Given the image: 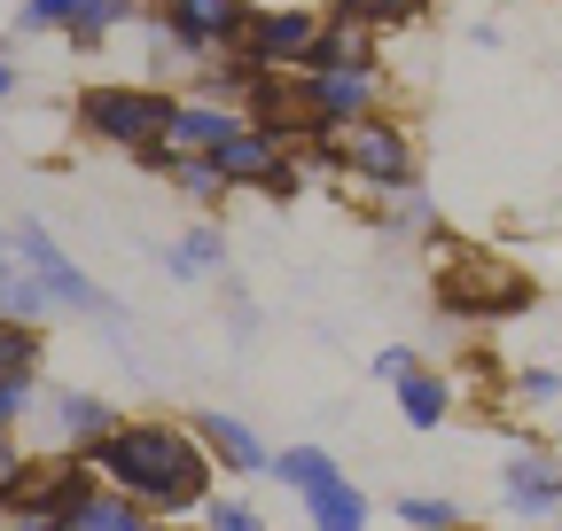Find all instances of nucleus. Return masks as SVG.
I'll return each instance as SVG.
<instances>
[{"mask_svg":"<svg viewBox=\"0 0 562 531\" xmlns=\"http://www.w3.org/2000/svg\"><path fill=\"white\" fill-rule=\"evenodd\" d=\"M94 477L149 500L157 523L172 516H195L211 493H220V461H211V445L195 438V422H172V415H125L110 438L87 445Z\"/></svg>","mask_w":562,"mask_h":531,"instance_id":"1","label":"nucleus"},{"mask_svg":"<svg viewBox=\"0 0 562 531\" xmlns=\"http://www.w3.org/2000/svg\"><path fill=\"white\" fill-rule=\"evenodd\" d=\"M297 157H313L321 172H336V180H351V188H406V180H422V142H414V125L406 117H391V110H375V117H351V125H336V133H321L313 149H297Z\"/></svg>","mask_w":562,"mask_h":531,"instance_id":"2","label":"nucleus"},{"mask_svg":"<svg viewBox=\"0 0 562 531\" xmlns=\"http://www.w3.org/2000/svg\"><path fill=\"white\" fill-rule=\"evenodd\" d=\"M165 117H172V87H140V79H94V87H79V102H70V125H79L87 142L117 149V157L157 149Z\"/></svg>","mask_w":562,"mask_h":531,"instance_id":"3","label":"nucleus"},{"mask_svg":"<svg viewBox=\"0 0 562 531\" xmlns=\"http://www.w3.org/2000/svg\"><path fill=\"white\" fill-rule=\"evenodd\" d=\"M524 305H531V274H516V258L446 242V274H438V313L446 320H508Z\"/></svg>","mask_w":562,"mask_h":531,"instance_id":"4","label":"nucleus"},{"mask_svg":"<svg viewBox=\"0 0 562 531\" xmlns=\"http://www.w3.org/2000/svg\"><path fill=\"white\" fill-rule=\"evenodd\" d=\"M16 227V242H24V258H32V274L47 282V297H55V313H79V320H94V328H110V337H125V305L87 274V266L79 258H70L63 242H55V227L47 219H9Z\"/></svg>","mask_w":562,"mask_h":531,"instance_id":"5","label":"nucleus"},{"mask_svg":"<svg viewBox=\"0 0 562 531\" xmlns=\"http://www.w3.org/2000/svg\"><path fill=\"white\" fill-rule=\"evenodd\" d=\"M328 9L321 0H250V24H243V55L258 71H305L313 47H321Z\"/></svg>","mask_w":562,"mask_h":531,"instance_id":"6","label":"nucleus"},{"mask_svg":"<svg viewBox=\"0 0 562 531\" xmlns=\"http://www.w3.org/2000/svg\"><path fill=\"white\" fill-rule=\"evenodd\" d=\"M211 165H220V180L235 188V195H273V204H290V195L305 188L297 180V149H281L266 125H235L220 149H211Z\"/></svg>","mask_w":562,"mask_h":531,"instance_id":"7","label":"nucleus"},{"mask_svg":"<svg viewBox=\"0 0 562 531\" xmlns=\"http://www.w3.org/2000/svg\"><path fill=\"white\" fill-rule=\"evenodd\" d=\"M149 24L165 32V47H172V55L211 63V55H235V47H243L250 0H157Z\"/></svg>","mask_w":562,"mask_h":531,"instance_id":"8","label":"nucleus"},{"mask_svg":"<svg viewBox=\"0 0 562 531\" xmlns=\"http://www.w3.org/2000/svg\"><path fill=\"white\" fill-rule=\"evenodd\" d=\"M297 94H305V117H313L321 133H336V125H351V117H375L383 94H391V79H383V71H344V63H305V71H297Z\"/></svg>","mask_w":562,"mask_h":531,"instance_id":"9","label":"nucleus"},{"mask_svg":"<svg viewBox=\"0 0 562 531\" xmlns=\"http://www.w3.org/2000/svg\"><path fill=\"white\" fill-rule=\"evenodd\" d=\"M501 508L516 523H554L562 516V453L554 445H508V461H501Z\"/></svg>","mask_w":562,"mask_h":531,"instance_id":"10","label":"nucleus"},{"mask_svg":"<svg viewBox=\"0 0 562 531\" xmlns=\"http://www.w3.org/2000/svg\"><path fill=\"white\" fill-rule=\"evenodd\" d=\"M40 407H47V438H55V453H87L94 438H110V430L125 422L110 398L87 391V383H55V391H40Z\"/></svg>","mask_w":562,"mask_h":531,"instance_id":"11","label":"nucleus"},{"mask_svg":"<svg viewBox=\"0 0 562 531\" xmlns=\"http://www.w3.org/2000/svg\"><path fill=\"white\" fill-rule=\"evenodd\" d=\"M375 235H383V242H422V250H446V227H438L430 188H422V180L383 188V195H375Z\"/></svg>","mask_w":562,"mask_h":531,"instance_id":"12","label":"nucleus"},{"mask_svg":"<svg viewBox=\"0 0 562 531\" xmlns=\"http://www.w3.org/2000/svg\"><path fill=\"white\" fill-rule=\"evenodd\" d=\"M0 320H32V328L55 320V297H47V282L32 274L16 227H0Z\"/></svg>","mask_w":562,"mask_h":531,"instance_id":"13","label":"nucleus"},{"mask_svg":"<svg viewBox=\"0 0 562 531\" xmlns=\"http://www.w3.org/2000/svg\"><path fill=\"white\" fill-rule=\"evenodd\" d=\"M195 438H203L211 461H220V470H235V477H266V461H273V445H266L243 415H220V407L195 415Z\"/></svg>","mask_w":562,"mask_h":531,"instance_id":"14","label":"nucleus"},{"mask_svg":"<svg viewBox=\"0 0 562 531\" xmlns=\"http://www.w3.org/2000/svg\"><path fill=\"white\" fill-rule=\"evenodd\" d=\"M391 398H398V422H406V430H446V422H453V375L422 368V360L391 383Z\"/></svg>","mask_w":562,"mask_h":531,"instance_id":"15","label":"nucleus"},{"mask_svg":"<svg viewBox=\"0 0 562 531\" xmlns=\"http://www.w3.org/2000/svg\"><path fill=\"white\" fill-rule=\"evenodd\" d=\"M243 125V110H220V102H195V94H172V117H165V149H220L227 133Z\"/></svg>","mask_w":562,"mask_h":531,"instance_id":"16","label":"nucleus"},{"mask_svg":"<svg viewBox=\"0 0 562 531\" xmlns=\"http://www.w3.org/2000/svg\"><path fill=\"white\" fill-rule=\"evenodd\" d=\"M258 79H266V71H258V63H250V55L235 47V55H211V63H195L180 94H195V102H220V110H243Z\"/></svg>","mask_w":562,"mask_h":531,"instance_id":"17","label":"nucleus"},{"mask_svg":"<svg viewBox=\"0 0 562 531\" xmlns=\"http://www.w3.org/2000/svg\"><path fill=\"white\" fill-rule=\"evenodd\" d=\"M63 531H157V508L133 500V493H117V485H94L79 508L63 516Z\"/></svg>","mask_w":562,"mask_h":531,"instance_id":"18","label":"nucleus"},{"mask_svg":"<svg viewBox=\"0 0 562 531\" xmlns=\"http://www.w3.org/2000/svg\"><path fill=\"white\" fill-rule=\"evenodd\" d=\"M297 508H305V531H368V516H375V508H368V493L351 485V477H328V485H313Z\"/></svg>","mask_w":562,"mask_h":531,"instance_id":"19","label":"nucleus"},{"mask_svg":"<svg viewBox=\"0 0 562 531\" xmlns=\"http://www.w3.org/2000/svg\"><path fill=\"white\" fill-rule=\"evenodd\" d=\"M149 9L140 0H79V16L63 24V39H70V55H94V47H110L125 24H140Z\"/></svg>","mask_w":562,"mask_h":531,"instance_id":"20","label":"nucleus"},{"mask_svg":"<svg viewBox=\"0 0 562 531\" xmlns=\"http://www.w3.org/2000/svg\"><path fill=\"white\" fill-rule=\"evenodd\" d=\"M165 274H172V282H211V274H227V235L211 227V219H195V227L165 250Z\"/></svg>","mask_w":562,"mask_h":531,"instance_id":"21","label":"nucleus"},{"mask_svg":"<svg viewBox=\"0 0 562 531\" xmlns=\"http://www.w3.org/2000/svg\"><path fill=\"white\" fill-rule=\"evenodd\" d=\"M313 63H344V71H383V32L351 24V16H328V24H321Z\"/></svg>","mask_w":562,"mask_h":531,"instance_id":"22","label":"nucleus"},{"mask_svg":"<svg viewBox=\"0 0 562 531\" xmlns=\"http://www.w3.org/2000/svg\"><path fill=\"white\" fill-rule=\"evenodd\" d=\"M266 477H273L281 493H297V500H305L313 485H328V477H344V461H336L328 445H281V453L266 461Z\"/></svg>","mask_w":562,"mask_h":531,"instance_id":"23","label":"nucleus"},{"mask_svg":"<svg viewBox=\"0 0 562 531\" xmlns=\"http://www.w3.org/2000/svg\"><path fill=\"white\" fill-rule=\"evenodd\" d=\"M438 0H328V16H351V24H368V32H406L422 24Z\"/></svg>","mask_w":562,"mask_h":531,"instance_id":"24","label":"nucleus"},{"mask_svg":"<svg viewBox=\"0 0 562 531\" xmlns=\"http://www.w3.org/2000/svg\"><path fill=\"white\" fill-rule=\"evenodd\" d=\"M391 516H398V531H461L469 523V508L446 500V493H398Z\"/></svg>","mask_w":562,"mask_h":531,"instance_id":"25","label":"nucleus"},{"mask_svg":"<svg viewBox=\"0 0 562 531\" xmlns=\"http://www.w3.org/2000/svg\"><path fill=\"white\" fill-rule=\"evenodd\" d=\"M40 368H47V328L0 320V375H40Z\"/></svg>","mask_w":562,"mask_h":531,"instance_id":"26","label":"nucleus"},{"mask_svg":"<svg viewBox=\"0 0 562 531\" xmlns=\"http://www.w3.org/2000/svg\"><path fill=\"white\" fill-rule=\"evenodd\" d=\"M195 523H203V531H273L250 493H211V500L195 508Z\"/></svg>","mask_w":562,"mask_h":531,"instance_id":"27","label":"nucleus"},{"mask_svg":"<svg viewBox=\"0 0 562 531\" xmlns=\"http://www.w3.org/2000/svg\"><path fill=\"white\" fill-rule=\"evenodd\" d=\"M40 375H0V430H24L32 415H40Z\"/></svg>","mask_w":562,"mask_h":531,"instance_id":"28","label":"nucleus"},{"mask_svg":"<svg viewBox=\"0 0 562 531\" xmlns=\"http://www.w3.org/2000/svg\"><path fill=\"white\" fill-rule=\"evenodd\" d=\"M70 16H79V0H24V9H16V39H40V32H63Z\"/></svg>","mask_w":562,"mask_h":531,"instance_id":"29","label":"nucleus"},{"mask_svg":"<svg viewBox=\"0 0 562 531\" xmlns=\"http://www.w3.org/2000/svg\"><path fill=\"white\" fill-rule=\"evenodd\" d=\"M562 398V368H547V360H531V368H516V407H554Z\"/></svg>","mask_w":562,"mask_h":531,"instance_id":"30","label":"nucleus"},{"mask_svg":"<svg viewBox=\"0 0 562 531\" xmlns=\"http://www.w3.org/2000/svg\"><path fill=\"white\" fill-rule=\"evenodd\" d=\"M24 477H32V445H24V430H0V508L16 500Z\"/></svg>","mask_w":562,"mask_h":531,"instance_id":"31","label":"nucleus"},{"mask_svg":"<svg viewBox=\"0 0 562 531\" xmlns=\"http://www.w3.org/2000/svg\"><path fill=\"white\" fill-rule=\"evenodd\" d=\"M414 360H422L414 344H383V352H375V383H398V375H406Z\"/></svg>","mask_w":562,"mask_h":531,"instance_id":"32","label":"nucleus"},{"mask_svg":"<svg viewBox=\"0 0 562 531\" xmlns=\"http://www.w3.org/2000/svg\"><path fill=\"white\" fill-rule=\"evenodd\" d=\"M227 337H235V344L258 337V305H250V297H227Z\"/></svg>","mask_w":562,"mask_h":531,"instance_id":"33","label":"nucleus"},{"mask_svg":"<svg viewBox=\"0 0 562 531\" xmlns=\"http://www.w3.org/2000/svg\"><path fill=\"white\" fill-rule=\"evenodd\" d=\"M16 87H24V71H16L9 55H0V102H16Z\"/></svg>","mask_w":562,"mask_h":531,"instance_id":"34","label":"nucleus"},{"mask_svg":"<svg viewBox=\"0 0 562 531\" xmlns=\"http://www.w3.org/2000/svg\"><path fill=\"white\" fill-rule=\"evenodd\" d=\"M157 531H203V523H195V516H172V523H157Z\"/></svg>","mask_w":562,"mask_h":531,"instance_id":"35","label":"nucleus"},{"mask_svg":"<svg viewBox=\"0 0 562 531\" xmlns=\"http://www.w3.org/2000/svg\"><path fill=\"white\" fill-rule=\"evenodd\" d=\"M461 531H476V523H461Z\"/></svg>","mask_w":562,"mask_h":531,"instance_id":"36","label":"nucleus"}]
</instances>
